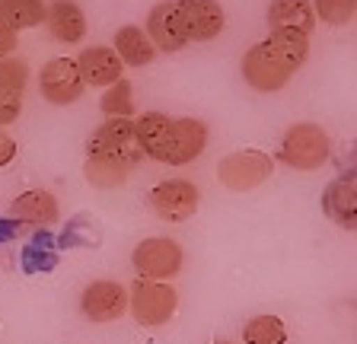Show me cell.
I'll list each match as a JSON object with an SVG mask.
<instances>
[{
  "mask_svg": "<svg viewBox=\"0 0 357 344\" xmlns=\"http://www.w3.org/2000/svg\"><path fill=\"white\" fill-rule=\"evenodd\" d=\"M328 157H332V137L326 127L312 125V121L290 125L281 137V147H278V159L297 172L319 169L328 163Z\"/></svg>",
  "mask_w": 357,
  "mask_h": 344,
  "instance_id": "1",
  "label": "cell"
},
{
  "mask_svg": "<svg viewBox=\"0 0 357 344\" xmlns=\"http://www.w3.org/2000/svg\"><path fill=\"white\" fill-rule=\"evenodd\" d=\"M128 309H131L137 325H144V329H160V325H166V322L176 315L178 293L172 284L137 277V281L128 287Z\"/></svg>",
  "mask_w": 357,
  "mask_h": 344,
  "instance_id": "2",
  "label": "cell"
},
{
  "mask_svg": "<svg viewBox=\"0 0 357 344\" xmlns=\"http://www.w3.org/2000/svg\"><path fill=\"white\" fill-rule=\"evenodd\" d=\"M182 262H185V252L169 236H150V240L137 242L131 252V268L144 281H163V284H169L172 277L182 271Z\"/></svg>",
  "mask_w": 357,
  "mask_h": 344,
  "instance_id": "3",
  "label": "cell"
},
{
  "mask_svg": "<svg viewBox=\"0 0 357 344\" xmlns=\"http://www.w3.org/2000/svg\"><path fill=\"white\" fill-rule=\"evenodd\" d=\"M294 74H297V68L287 64V61L275 52V45H271L268 38L265 42H259V45H252L249 52L243 54V80L249 83L255 93L284 90Z\"/></svg>",
  "mask_w": 357,
  "mask_h": 344,
  "instance_id": "4",
  "label": "cell"
},
{
  "mask_svg": "<svg viewBox=\"0 0 357 344\" xmlns=\"http://www.w3.org/2000/svg\"><path fill=\"white\" fill-rule=\"evenodd\" d=\"M271 172H275V159L261 150H236L217 163V179L230 191H252L271 179Z\"/></svg>",
  "mask_w": 357,
  "mask_h": 344,
  "instance_id": "5",
  "label": "cell"
},
{
  "mask_svg": "<svg viewBox=\"0 0 357 344\" xmlns=\"http://www.w3.org/2000/svg\"><path fill=\"white\" fill-rule=\"evenodd\" d=\"M208 147V125L201 118H172L166 143L160 150L156 163H169V166H188L204 153Z\"/></svg>",
  "mask_w": 357,
  "mask_h": 344,
  "instance_id": "6",
  "label": "cell"
},
{
  "mask_svg": "<svg viewBox=\"0 0 357 344\" xmlns=\"http://www.w3.org/2000/svg\"><path fill=\"white\" fill-rule=\"evenodd\" d=\"M201 204V191L188 179H166L150 191V208L160 220L169 224H185Z\"/></svg>",
  "mask_w": 357,
  "mask_h": 344,
  "instance_id": "7",
  "label": "cell"
},
{
  "mask_svg": "<svg viewBox=\"0 0 357 344\" xmlns=\"http://www.w3.org/2000/svg\"><path fill=\"white\" fill-rule=\"evenodd\" d=\"M80 313L96 325L115 322L128 313V287L119 281H93L80 293Z\"/></svg>",
  "mask_w": 357,
  "mask_h": 344,
  "instance_id": "8",
  "label": "cell"
},
{
  "mask_svg": "<svg viewBox=\"0 0 357 344\" xmlns=\"http://www.w3.org/2000/svg\"><path fill=\"white\" fill-rule=\"evenodd\" d=\"M38 90L52 105H70L83 96L86 83L80 77L77 61L70 58H52L38 74Z\"/></svg>",
  "mask_w": 357,
  "mask_h": 344,
  "instance_id": "9",
  "label": "cell"
},
{
  "mask_svg": "<svg viewBox=\"0 0 357 344\" xmlns=\"http://www.w3.org/2000/svg\"><path fill=\"white\" fill-rule=\"evenodd\" d=\"M176 7L188 42H211L223 32L227 16L217 0H176Z\"/></svg>",
  "mask_w": 357,
  "mask_h": 344,
  "instance_id": "10",
  "label": "cell"
},
{
  "mask_svg": "<svg viewBox=\"0 0 357 344\" xmlns=\"http://www.w3.org/2000/svg\"><path fill=\"white\" fill-rule=\"evenodd\" d=\"M86 153H115V157L141 159V147L134 141V118H105L102 125L89 134Z\"/></svg>",
  "mask_w": 357,
  "mask_h": 344,
  "instance_id": "11",
  "label": "cell"
},
{
  "mask_svg": "<svg viewBox=\"0 0 357 344\" xmlns=\"http://www.w3.org/2000/svg\"><path fill=\"white\" fill-rule=\"evenodd\" d=\"M147 38L156 52H182L188 45L182 19H178L176 0H160L147 16Z\"/></svg>",
  "mask_w": 357,
  "mask_h": 344,
  "instance_id": "12",
  "label": "cell"
},
{
  "mask_svg": "<svg viewBox=\"0 0 357 344\" xmlns=\"http://www.w3.org/2000/svg\"><path fill=\"white\" fill-rule=\"evenodd\" d=\"M322 214L332 220L335 226H342L348 233H357V179H335L322 191Z\"/></svg>",
  "mask_w": 357,
  "mask_h": 344,
  "instance_id": "13",
  "label": "cell"
},
{
  "mask_svg": "<svg viewBox=\"0 0 357 344\" xmlns=\"http://www.w3.org/2000/svg\"><path fill=\"white\" fill-rule=\"evenodd\" d=\"M137 159L134 157H115V153H86V163H83V175L93 188H121L128 182V175L134 172Z\"/></svg>",
  "mask_w": 357,
  "mask_h": 344,
  "instance_id": "14",
  "label": "cell"
},
{
  "mask_svg": "<svg viewBox=\"0 0 357 344\" xmlns=\"http://www.w3.org/2000/svg\"><path fill=\"white\" fill-rule=\"evenodd\" d=\"M58 214H61L58 198L52 191H45V188H29L10 204V217L26 226H48L58 220Z\"/></svg>",
  "mask_w": 357,
  "mask_h": 344,
  "instance_id": "15",
  "label": "cell"
},
{
  "mask_svg": "<svg viewBox=\"0 0 357 344\" xmlns=\"http://www.w3.org/2000/svg\"><path fill=\"white\" fill-rule=\"evenodd\" d=\"M77 68H80V77L86 86H112V83L121 80V58L115 54V48L105 45H93L77 58Z\"/></svg>",
  "mask_w": 357,
  "mask_h": 344,
  "instance_id": "16",
  "label": "cell"
},
{
  "mask_svg": "<svg viewBox=\"0 0 357 344\" xmlns=\"http://www.w3.org/2000/svg\"><path fill=\"white\" fill-rule=\"evenodd\" d=\"M45 23H48V32L58 42H67V45H77L86 36V16H83V10L77 7L74 0H54L48 7Z\"/></svg>",
  "mask_w": 357,
  "mask_h": 344,
  "instance_id": "17",
  "label": "cell"
},
{
  "mask_svg": "<svg viewBox=\"0 0 357 344\" xmlns=\"http://www.w3.org/2000/svg\"><path fill=\"white\" fill-rule=\"evenodd\" d=\"M268 26L275 29H294L310 36L316 26V13H312L310 0H271L268 3Z\"/></svg>",
  "mask_w": 357,
  "mask_h": 344,
  "instance_id": "18",
  "label": "cell"
},
{
  "mask_svg": "<svg viewBox=\"0 0 357 344\" xmlns=\"http://www.w3.org/2000/svg\"><path fill=\"white\" fill-rule=\"evenodd\" d=\"M115 54L128 68H147L150 61L156 58V48L141 26H121L115 32Z\"/></svg>",
  "mask_w": 357,
  "mask_h": 344,
  "instance_id": "19",
  "label": "cell"
},
{
  "mask_svg": "<svg viewBox=\"0 0 357 344\" xmlns=\"http://www.w3.org/2000/svg\"><path fill=\"white\" fill-rule=\"evenodd\" d=\"M169 125H172V118L163 112H144L134 118V141H137L144 157L160 159V150H163V143H166Z\"/></svg>",
  "mask_w": 357,
  "mask_h": 344,
  "instance_id": "20",
  "label": "cell"
},
{
  "mask_svg": "<svg viewBox=\"0 0 357 344\" xmlns=\"http://www.w3.org/2000/svg\"><path fill=\"white\" fill-rule=\"evenodd\" d=\"M0 16H3V26L13 32L20 29H32V26H42L48 7L42 0H0Z\"/></svg>",
  "mask_w": 357,
  "mask_h": 344,
  "instance_id": "21",
  "label": "cell"
},
{
  "mask_svg": "<svg viewBox=\"0 0 357 344\" xmlns=\"http://www.w3.org/2000/svg\"><path fill=\"white\" fill-rule=\"evenodd\" d=\"M268 42L275 45V52L281 54L287 64H294V68H303L306 58H310V36H303V32H294V29H275L271 36H268Z\"/></svg>",
  "mask_w": 357,
  "mask_h": 344,
  "instance_id": "22",
  "label": "cell"
},
{
  "mask_svg": "<svg viewBox=\"0 0 357 344\" xmlns=\"http://www.w3.org/2000/svg\"><path fill=\"white\" fill-rule=\"evenodd\" d=\"M245 344H284L287 341V329L278 315H252L243 329Z\"/></svg>",
  "mask_w": 357,
  "mask_h": 344,
  "instance_id": "23",
  "label": "cell"
},
{
  "mask_svg": "<svg viewBox=\"0 0 357 344\" xmlns=\"http://www.w3.org/2000/svg\"><path fill=\"white\" fill-rule=\"evenodd\" d=\"M99 109L105 112V118H131L134 115V93H131V83L121 77L119 83H112L109 90L102 93V102Z\"/></svg>",
  "mask_w": 357,
  "mask_h": 344,
  "instance_id": "24",
  "label": "cell"
},
{
  "mask_svg": "<svg viewBox=\"0 0 357 344\" xmlns=\"http://www.w3.org/2000/svg\"><path fill=\"white\" fill-rule=\"evenodd\" d=\"M26 83H29V64L16 54L0 61V93L3 96H22L26 90Z\"/></svg>",
  "mask_w": 357,
  "mask_h": 344,
  "instance_id": "25",
  "label": "cell"
},
{
  "mask_svg": "<svg viewBox=\"0 0 357 344\" xmlns=\"http://www.w3.org/2000/svg\"><path fill=\"white\" fill-rule=\"evenodd\" d=\"M312 13L328 26H344L357 16V0H312Z\"/></svg>",
  "mask_w": 357,
  "mask_h": 344,
  "instance_id": "26",
  "label": "cell"
},
{
  "mask_svg": "<svg viewBox=\"0 0 357 344\" xmlns=\"http://www.w3.org/2000/svg\"><path fill=\"white\" fill-rule=\"evenodd\" d=\"M20 112H22V96H3V93H0V127L16 121Z\"/></svg>",
  "mask_w": 357,
  "mask_h": 344,
  "instance_id": "27",
  "label": "cell"
},
{
  "mask_svg": "<svg viewBox=\"0 0 357 344\" xmlns=\"http://www.w3.org/2000/svg\"><path fill=\"white\" fill-rule=\"evenodd\" d=\"M16 42H20V36L13 29H7V26H0V61L16 52Z\"/></svg>",
  "mask_w": 357,
  "mask_h": 344,
  "instance_id": "28",
  "label": "cell"
},
{
  "mask_svg": "<svg viewBox=\"0 0 357 344\" xmlns=\"http://www.w3.org/2000/svg\"><path fill=\"white\" fill-rule=\"evenodd\" d=\"M13 157H16V141L7 134V131H0V169L7 163H13Z\"/></svg>",
  "mask_w": 357,
  "mask_h": 344,
  "instance_id": "29",
  "label": "cell"
},
{
  "mask_svg": "<svg viewBox=\"0 0 357 344\" xmlns=\"http://www.w3.org/2000/svg\"><path fill=\"white\" fill-rule=\"evenodd\" d=\"M214 344H233V341H214Z\"/></svg>",
  "mask_w": 357,
  "mask_h": 344,
  "instance_id": "30",
  "label": "cell"
},
{
  "mask_svg": "<svg viewBox=\"0 0 357 344\" xmlns=\"http://www.w3.org/2000/svg\"><path fill=\"white\" fill-rule=\"evenodd\" d=\"M354 159H357V147H354Z\"/></svg>",
  "mask_w": 357,
  "mask_h": 344,
  "instance_id": "31",
  "label": "cell"
},
{
  "mask_svg": "<svg viewBox=\"0 0 357 344\" xmlns=\"http://www.w3.org/2000/svg\"><path fill=\"white\" fill-rule=\"evenodd\" d=\"M0 26H3V16H0Z\"/></svg>",
  "mask_w": 357,
  "mask_h": 344,
  "instance_id": "32",
  "label": "cell"
}]
</instances>
